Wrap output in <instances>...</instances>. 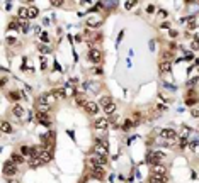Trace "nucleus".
<instances>
[{
	"instance_id": "nucleus-1",
	"label": "nucleus",
	"mask_w": 199,
	"mask_h": 183,
	"mask_svg": "<svg viewBox=\"0 0 199 183\" xmlns=\"http://www.w3.org/2000/svg\"><path fill=\"white\" fill-rule=\"evenodd\" d=\"M162 158H164V153H158V151H150L148 154H146V161L153 164V166H157V164H162Z\"/></svg>"
},
{
	"instance_id": "nucleus-2",
	"label": "nucleus",
	"mask_w": 199,
	"mask_h": 183,
	"mask_svg": "<svg viewBox=\"0 0 199 183\" xmlns=\"http://www.w3.org/2000/svg\"><path fill=\"white\" fill-rule=\"evenodd\" d=\"M89 61L90 63H94V65H99V63H102V53L99 51V49H94V47H90L89 51Z\"/></svg>"
},
{
	"instance_id": "nucleus-3",
	"label": "nucleus",
	"mask_w": 199,
	"mask_h": 183,
	"mask_svg": "<svg viewBox=\"0 0 199 183\" xmlns=\"http://www.w3.org/2000/svg\"><path fill=\"white\" fill-rule=\"evenodd\" d=\"M17 173V164L12 161H7L5 164H4V175L9 176V178H12V176Z\"/></svg>"
},
{
	"instance_id": "nucleus-4",
	"label": "nucleus",
	"mask_w": 199,
	"mask_h": 183,
	"mask_svg": "<svg viewBox=\"0 0 199 183\" xmlns=\"http://www.w3.org/2000/svg\"><path fill=\"white\" fill-rule=\"evenodd\" d=\"M90 175H92L94 180H104L106 171H104L102 166H92V168H90Z\"/></svg>"
},
{
	"instance_id": "nucleus-5",
	"label": "nucleus",
	"mask_w": 199,
	"mask_h": 183,
	"mask_svg": "<svg viewBox=\"0 0 199 183\" xmlns=\"http://www.w3.org/2000/svg\"><path fill=\"white\" fill-rule=\"evenodd\" d=\"M89 161H90V164H92V166H104V164L107 163V158L99 156V154H92Z\"/></svg>"
},
{
	"instance_id": "nucleus-6",
	"label": "nucleus",
	"mask_w": 199,
	"mask_h": 183,
	"mask_svg": "<svg viewBox=\"0 0 199 183\" xmlns=\"http://www.w3.org/2000/svg\"><path fill=\"white\" fill-rule=\"evenodd\" d=\"M94 154H99V156H104V158H107V146L102 144V142H96V146H94Z\"/></svg>"
},
{
	"instance_id": "nucleus-7",
	"label": "nucleus",
	"mask_w": 199,
	"mask_h": 183,
	"mask_svg": "<svg viewBox=\"0 0 199 183\" xmlns=\"http://www.w3.org/2000/svg\"><path fill=\"white\" fill-rule=\"evenodd\" d=\"M39 159L43 163H49L53 159V149H41V153H39Z\"/></svg>"
},
{
	"instance_id": "nucleus-8",
	"label": "nucleus",
	"mask_w": 199,
	"mask_h": 183,
	"mask_svg": "<svg viewBox=\"0 0 199 183\" xmlns=\"http://www.w3.org/2000/svg\"><path fill=\"white\" fill-rule=\"evenodd\" d=\"M169 176L167 175H150L148 176V183H167Z\"/></svg>"
},
{
	"instance_id": "nucleus-9",
	"label": "nucleus",
	"mask_w": 199,
	"mask_h": 183,
	"mask_svg": "<svg viewBox=\"0 0 199 183\" xmlns=\"http://www.w3.org/2000/svg\"><path fill=\"white\" fill-rule=\"evenodd\" d=\"M160 137L162 139H175L177 137V132L174 129H162L160 131Z\"/></svg>"
},
{
	"instance_id": "nucleus-10",
	"label": "nucleus",
	"mask_w": 199,
	"mask_h": 183,
	"mask_svg": "<svg viewBox=\"0 0 199 183\" xmlns=\"http://www.w3.org/2000/svg\"><path fill=\"white\" fill-rule=\"evenodd\" d=\"M83 108H85L90 115H96L97 112H99V103H96V102H87Z\"/></svg>"
},
{
	"instance_id": "nucleus-11",
	"label": "nucleus",
	"mask_w": 199,
	"mask_h": 183,
	"mask_svg": "<svg viewBox=\"0 0 199 183\" xmlns=\"http://www.w3.org/2000/svg\"><path fill=\"white\" fill-rule=\"evenodd\" d=\"M36 119L41 122V124H44L46 127H49V126H51L49 117H48V114H46V112H36Z\"/></svg>"
},
{
	"instance_id": "nucleus-12",
	"label": "nucleus",
	"mask_w": 199,
	"mask_h": 183,
	"mask_svg": "<svg viewBox=\"0 0 199 183\" xmlns=\"http://www.w3.org/2000/svg\"><path fill=\"white\" fill-rule=\"evenodd\" d=\"M107 126H109V121H107L106 117L96 119V122H94V127H96V129H106Z\"/></svg>"
},
{
	"instance_id": "nucleus-13",
	"label": "nucleus",
	"mask_w": 199,
	"mask_h": 183,
	"mask_svg": "<svg viewBox=\"0 0 199 183\" xmlns=\"http://www.w3.org/2000/svg\"><path fill=\"white\" fill-rule=\"evenodd\" d=\"M49 95H51L53 98H67V92L62 90V88H53Z\"/></svg>"
},
{
	"instance_id": "nucleus-14",
	"label": "nucleus",
	"mask_w": 199,
	"mask_h": 183,
	"mask_svg": "<svg viewBox=\"0 0 199 183\" xmlns=\"http://www.w3.org/2000/svg\"><path fill=\"white\" fill-rule=\"evenodd\" d=\"M151 175H167V168L164 164H157L151 168Z\"/></svg>"
},
{
	"instance_id": "nucleus-15",
	"label": "nucleus",
	"mask_w": 199,
	"mask_h": 183,
	"mask_svg": "<svg viewBox=\"0 0 199 183\" xmlns=\"http://www.w3.org/2000/svg\"><path fill=\"white\" fill-rule=\"evenodd\" d=\"M170 70H172L170 61H160V71L162 73H170Z\"/></svg>"
},
{
	"instance_id": "nucleus-16",
	"label": "nucleus",
	"mask_w": 199,
	"mask_h": 183,
	"mask_svg": "<svg viewBox=\"0 0 199 183\" xmlns=\"http://www.w3.org/2000/svg\"><path fill=\"white\" fill-rule=\"evenodd\" d=\"M0 129H2V132H4V134H10V132L14 131V129H12V126H10V124H9L7 121H4V122H2Z\"/></svg>"
},
{
	"instance_id": "nucleus-17",
	"label": "nucleus",
	"mask_w": 199,
	"mask_h": 183,
	"mask_svg": "<svg viewBox=\"0 0 199 183\" xmlns=\"http://www.w3.org/2000/svg\"><path fill=\"white\" fill-rule=\"evenodd\" d=\"M10 161L15 163V164H22V163H24V156H22V154H17V153H14V154L10 156Z\"/></svg>"
},
{
	"instance_id": "nucleus-18",
	"label": "nucleus",
	"mask_w": 199,
	"mask_h": 183,
	"mask_svg": "<svg viewBox=\"0 0 199 183\" xmlns=\"http://www.w3.org/2000/svg\"><path fill=\"white\" fill-rule=\"evenodd\" d=\"M38 14H39V10H38V7H29L27 9V19H34V17H38Z\"/></svg>"
},
{
	"instance_id": "nucleus-19",
	"label": "nucleus",
	"mask_w": 199,
	"mask_h": 183,
	"mask_svg": "<svg viewBox=\"0 0 199 183\" xmlns=\"http://www.w3.org/2000/svg\"><path fill=\"white\" fill-rule=\"evenodd\" d=\"M87 24H89V26H101V24H102V19H101V17H89V19H87Z\"/></svg>"
},
{
	"instance_id": "nucleus-20",
	"label": "nucleus",
	"mask_w": 199,
	"mask_h": 183,
	"mask_svg": "<svg viewBox=\"0 0 199 183\" xmlns=\"http://www.w3.org/2000/svg\"><path fill=\"white\" fill-rule=\"evenodd\" d=\"M41 164H44V163H43L39 158H31V161H29V166H31V168H39Z\"/></svg>"
},
{
	"instance_id": "nucleus-21",
	"label": "nucleus",
	"mask_w": 199,
	"mask_h": 183,
	"mask_svg": "<svg viewBox=\"0 0 199 183\" xmlns=\"http://www.w3.org/2000/svg\"><path fill=\"white\" fill-rule=\"evenodd\" d=\"M89 100H85V95H77L75 97V103L77 105H80V107H85V103Z\"/></svg>"
},
{
	"instance_id": "nucleus-22",
	"label": "nucleus",
	"mask_w": 199,
	"mask_h": 183,
	"mask_svg": "<svg viewBox=\"0 0 199 183\" xmlns=\"http://www.w3.org/2000/svg\"><path fill=\"white\" fill-rule=\"evenodd\" d=\"M12 112H14L15 117H22V115H24V108H22L21 105H14V107H12Z\"/></svg>"
},
{
	"instance_id": "nucleus-23",
	"label": "nucleus",
	"mask_w": 199,
	"mask_h": 183,
	"mask_svg": "<svg viewBox=\"0 0 199 183\" xmlns=\"http://www.w3.org/2000/svg\"><path fill=\"white\" fill-rule=\"evenodd\" d=\"M9 100L10 102H17V100H21V93H17V92H9Z\"/></svg>"
},
{
	"instance_id": "nucleus-24",
	"label": "nucleus",
	"mask_w": 199,
	"mask_h": 183,
	"mask_svg": "<svg viewBox=\"0 0 199 183\" xmlns=\"http://www.w3.org/2000/svg\"><path fill=\"white\" fill-rule=\"evenodd\" d=\"M104 112L107 115H112L114 112H116V103H111V105H107V107H104Z\"/></svg>"
},
{
	"instance_id": "nucleus-25",
	"label": "nucleus",
	"mask_w": 199,
	"mask_h": 183,
	"mask_svg": "<svg viewBox=\"0 0 199 183\" xmlns=\"http://www.w3.org/2000/svg\"><path fill=\"white\" fill-rule=\"evenodd\" d=\"M21 154L22 156H33V148H29V146H22V148H21Z\"/></svg>"
},
{
	"instance_id": "nucleus-26",
	"label": "nucleus",
	"mask_w": 199,
	"mask_h": 183,
	"mask_svg": "<svg viewBox=\"0 0 199 183\" xmlns=\"http://www.w3.org/2000/svg\"><path fill=\"white\" fill-rule=\"evenodd\" d=\"M111 103H112V100H111L109 97H102V98H101V105H102V107H107Z\"/></svg>"
},
{
	"instance_id": "nucleus-27",
	"label": "nucleus",
	"mask_w": 199,
	"mask_h": 183,
	"mask_svg": "<svg viewBox=\"0 0 199 183\" xmlns=\"http://www.w3.org/2000/svg\"><path fill=\"white\" fill-rule=\"evenodd\" d=\"M19 17H21V20L27 17V9H26V7H21V9H19Z\"/></svg>"
},
{
	"instance_id": "nucleus-28",
	"label": "nucleus",
	"mask_w": 199,
	"mask_h": 183,
	"mask_svg": "<svg viewBox=\"0 0 199 183\" xmlns=\"http://www.w3.org/2000/svg\"><path fill=\"white\" fill-rule=\"evenodd\" d=\"M135 5H136V2H135V0H126V2H124V7H126L128 10H131Z\"/></svg>"
},
{
	"instance_id": "nucleus-29",
	"label": "nucleus",
	"mask_w": 199,
	"mask_h": 183,
	"mask_svg": "<svg viewBox=\"0 0 199 183\" xmlns=\"http://www.w3.org/2000/svg\"><path fill=\"white\" fill-rule=\"evenodd\" d=\"M39 51H41V53H49V51H51V47L46 46V44H39Z\"/></svg>"
},
{
	"instance_id": "nucleus-30",
	"label": "nucleus",
	"mask_w": 199,
	"mask_h": 183,
	"mask_svg": "<svg viewBox=\"0 0 199 183\" xmlns=\"http://www.w3.org/2000/svg\"><path fill=\"white\" fill-rule=\"evenodd\" d=\"M131 127H133V121H126V122L123 124V129H124V131H130Z\"/></svg>"
},
{
	"instance_id": "nucleus-31",
	"label": "nucleus",
	"mask_w": 199,
	"mask_h": 183,
	"mask_svg": "<svg viewBox=\"0 0 199 183\" xmlns=\"http://www.w3.org/2000/svg\"><path fill=\"white\" fill-rule=\"evenodd\" d=\"M62 4H65L63 0H51V5H55V7H60Z\"/></svg>"
},
{
	"instance_id": "nucleus-32",
	"label": "nucleus",
	"mask_w": 199,
	"mask_h": 183,
	"mask_svg": "<svg viewBox=\"0 0 199 183\" xmlns=\"http://www.w3.org/2000/svg\"><path fill=\"white\" fill-rule=\"evenodd\" d=\"M9 29H17V20L10 22V24H9Z\"/></svg>"
},
{
	"instance_id": "nucleus-33",
	"label": "nucleus",
	"mask_w": 199,
	"mask_h": 183,
	"mask_svg": "<svg viewBox=\"0 0 199 183\" xmlns=\"http://www.w3.org/2000/svg\"><path fill=\"white\" fill-rule=\"evenodd\" d=\"M192 117H199V108H192Z\"/></svg>"
},
{
	"instance_id": "nucleus-34",
	"label": "nucleus",
	"mask_w": 199,
	"mask_h": 183,
	"mask_svg": "<svg viewBox=\"0 0 199 183\" xmlns=\"http://www.w3.org/2000/svg\"><path fill=\"white\" fill-rule=\"evenodd\" d=\"M192 49H194V51L199 49V42H198V41H194V42H192Z\"/></svg>"
},
{
	"instance_id": "nucleus-35",
	"label": "nucleus",
	"mask_w": 199,
	"mask_h": 183,
	"mask_svg": "<svg viewBox=\"0 0 199 183\" xmlns=\"http://www.w3.org/2000/svg\"><path fill=\"white\" fill-rule=\"evenodd\" d=\"M41 68H43V70L46 68V58H41Z\"/></svg>"
},
{
	"instance_id": "nucleus-36",
	"label": "nucleus",
	"mask_w": 199,
	"mask_h": 183,
	"mask_svg": "<svg viewBox=\"0 0 199 183\" xmlns=\"http://www.w3.org/2000/svg\"><path fill=\"white\" fill-rule=\"evenodd\" d=\"M158 15L164 19V17H167V12H165V10H160V12H158Z\"/></svg>"
},
{
	"instance_id": "nucleus-37",
	"label": "nucleus",
	"mask_w": 199,
	"mask_h": 183,
	"mask_svg": "<svg viewBox=\"0 0 199 183\" xmlns=\"http://www.w3.org/2000/svg\"><path fill=\"white\" fill-rule=\"evenodd\" d=\"M7 183H19V180H14V178H10V180H7Z\"/></svg>"
},
{
	"instance_id": "nucleus-38",
	"label": "nucleus",
	"mask_w": 199,
	"mask_h": 183,
	"mask_svg": "<svg viewBox=\"0 0 199 183\" xmlns=\"http://www.w3.org/2000/svg\"><path fill=\"white\" fill-rule=\"evenodd\" d=\"M146 10H148V12H153V10H155V7H153V5H148V9H146Z\"/></svg>"
},
{
	"instance_id": "nucleus-39",
	"label": "nucleus",
	"mask_w": 199,
	"mask_h": 183,
	"mask_svg": "<svg viewBox=\"0 0 199 183\" xmlns=\"http://www.w3.org/2000/svg\"><path fill=\"white\" fill-rule=\"evenodd\" d=\"M177 36V31H170V37H175Z\"/></svg>"
}]
</instances>
